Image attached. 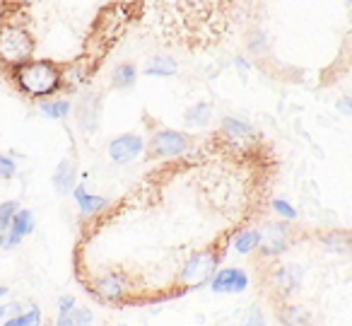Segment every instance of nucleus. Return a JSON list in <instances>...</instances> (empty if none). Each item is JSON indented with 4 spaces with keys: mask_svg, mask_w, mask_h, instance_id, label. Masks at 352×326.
Wrapping results in <instances>:
<instances>
[{
    "mask_svg": "<svg viewBox=\"0 0 352 326\" xmlns=\"http://www.w3.org/2000/svg\"><path fill=\"white\" fill-rule=\"evenodd\" d=\"M41 114L49 119H65L70 114L68 99H54V102H41Z\"/></svg>",
    "mask_w": 352,
    "mask_h": 326,
    "instance_id": "6ab92c4d",
    "label": "nucleus"
},
{
    "mask_svg": "<svg viewBox=\"0 0 352 326\" xmlns=\"http://www.w3.org/2000/svg\"><path fill=\"white\" fill-rule=\"evenodd\" d=\"M15 160L8 155H0V179H10V176H15Z\"/></svg>",
    "mask_w": 352,
    "mask_h": 326,
    "instance_id": "393cba45",
    "label": "nucleus"
},
{
    "mask_svg": "<svg viewBox=\"0 0 352 326\" xmlns=\"http://www.w3.org/2000/svg\"><path fill=\"white\" fill-rule=\"evenodd\" d=\"M234 63H236V65H239V68H241V70H246V68H249V63H246V61H244V59H236V61H234Z\"/></svg>",
    "mask_w": 352,
    "mask_h": 326,
    "instance_id": "c756f323",
    "label": "nucleus"
},
{
    "mask_svg": "<svg viewBox=\"0 0 352 326\" xmlns=\"http://www.w3.org/2000/svg\"><path fill=\"white\" fill-rule=\"evenodd\" d=\"M222 133L232 141H241V138H251L254 136V126L246 123L244 119H236V116H225L222 119Z\"/></svg>",
    "mask_w": 352,
    "mask_h": 326,
    "instance_id": "f8f14e48",
    "label": "nucleus"
},
{
    "mask_svg": "<svg viewBox=\"0 0 352 326\" xmlns=\"http://www.w3.org/2000/svg\"><path fill=\"white\" fill-rule=\"evenodd\" d=\"M54 189L58 194H70L75 189V167L70 160H63L54 172Z\"/></svg>",
    "mask_w": 352,
    "mask_h": 326,
    "instance_id": "9b49d317",
    "label": "nucleus"
},
{
    "mask_svg": "<svg viewBox=\"0 0 352 326\" xmlns=\"http://www.w3.org/2000/svg\"><path fill=\"white\" fill-rule=\"evenodd\" d=\"M328 247H338L336 252H347V234H331L326 237Z\"/></svg>",
    "mask_w": 352,
    "mask_h": 326,
    "instance_id": "bb28decb",
    "label": "nucleus"
},
{
    "mask_svg": "<svg viewBox=\"0 0 352 326\" xmlns=\"http://www.w3.org/2000/svg\"><path fill=\"white\" fill-rule=\"evenodd\" d=\"M6 326H41V312L39 307H32L30 312H22L17 316H10Z\"/></svg>",
    "mask_w": 352,
    "mask_h": 326,
    "instance_id": "aec40b11",
    "label": "nucleus"
},
{
    "mask_svg": "<svg viewBox=\"0 0 352 326\" xmlns=\"http://www.w3.org/2000/svg\"><path fill=\"white\" fill-rule=\"evenodd\" d=\"M8 230H10V232H15L17 237L25 239L27 234L34 232V213H32V210H17V213L12 215Z\"/></svg>",
    "mask_w": 352,
    "mask_h": 326,
    "instance_id": "4468645a",
    "label": "nucleus"
},
{
    "mask_svg": "<svg viewBox=\"0 0 352 326\" xmlns=\"http://www.w3.org/2000/svg\"><path fill=\"white\" fill-rule=\"evenodd\" d=\"M241 326H265V316H263V312H261V307L251 305L249 309H246L244 319H241Z\"/></svg>",
    "mask_w": 352,
    "mask_h": 326,
    "instance_id": "5701e85b",
    "label": "nucleus"
},
{
    "mask_svg": "<svg viewBox=\"0 0 352 326\" xmlns=\"http://www.w3.org/2000/svg\"><path fill=\"white\" fill-rule=\"evenodd\" d=\"M12 3H17V6H30V3H36V0H12Z\"/></svg>",
    "mask_w": 352,
    "mask_h": 326,
    "instance_id": "7c9ffc66",
    "label": "nucleus"
},
{
    "mask_svg": "<svg viewBox=\"0 0 352 326\" xmlns=\"http://www.w3.org/2000/svg\"><path fill=\"white\" fill-rule=\"evenodd\" d=\"M345 3H350V0H345Z\"/></svg>",
    "mask_w": 352,
    "mask_h": 326,
    "instance_id": "c9c22d12",
    "label": "nucleus"
},
{
    "mask_svg": "<svg viewBox=\"0 0 352 326\" xmlns=\"http://www.w3.org/2000/svg\"><path fill=\"white\" fill-rule=\"evenodd\" d=\"M261 244V230H241L234 237V249L239 254H249L254 249H258Z\"/></svg>",
    "mask_w": 352,
    "mask_h": 326,
    "instance_id": "f3484780",
    "label": "nucleus"
},
{
    "mask_svg": "<svg viewBox=\"0 0 352 326\" xmlns=\"http://www.w3.org/2000/svg\"><path fill=\"white\" fill-rule=\"evenodd\" d=\"M176 70H179V63L171 56H152L145 65V75H152V78H171Z\"/></svg>",
    "mask_w": 352,
    "mask_h": 326,
    "instance_id": "9d476101",
    "label": "nucleus"
},
{
    "mask_svg": "<svg viewBox=\"0 0 352 326\" xmlns=\"http://www.w3.org/2000/svg\"><path fill=\"white\" fill-rule=\"evenodd\" d=\"M150 150L152 155H160V157L184 155L188 150V138L179 131H157L152 136Z\"/></svg>",
    "mask_w": 352,
    "mask_h": 326,
    "instance_id": "20e7f679",
    "label": "nucleus"
},
{
    "mask_svg": "<svg viewBox=\"0 0 352 326\" xmlns=\"http://www.w3.org/2000/svg\"><path fill=\"white\" fill-rule=\"evenodd\" d=\"M273 210H275L278 215H283V218H287V220H294V218H297V210H294L292 205H289L285 198H275V201H273Z\"/></svg>",
    "mask_w": 352,
    "mask_h": 326,
    "instance_id": "b1692460",
    "label": "nucleus"
},
{
    "mask_svg": "<svg viewBox=\"0 0 352 326\" xmlns=\"http://www.w3.org/2000/svg\"><path fill=\"white\" fill-rule=\"evenodd\" d=\"M75 309V297L73 295H65L60 297V305H58V319H68L70 312Z\"/></svg>",
    "mask_w": 352,
    "mask_h": 326,
    "instance_id": "a878e982",
    "label": "nucleus"
},
{
    "mask_svg": "<svg viewBox=\"0 0 352 326\" xmlns=\"http://www.w3.org/2000/svg\"><path fill=\"white\" fill-rule=\"evenodd\" d=\"M15 83L27 97L44 99L63 85V73L54 61H27L12 68Z\"/></svg>",
    "mask_w": 352,
    "mask_h": 326,
    "instance_id": "f257e3e1",
    "label": "nucleus"
},
{
    "mask_svg": "<svg viewBox=\"0 0 352 326\" xmlns=\"http://www.w3.org/2000/svg\"><path fill=\"white\" fill-rule=\"evenodd\" d=\"M212 116V107L208 102H201V104H193L191 109L186 112V123L188 126H206Z\"/></svg>",
    "mask_w": 352,
    "mask_h": 326,
    "instance_id": "a211bd4d",
    "label": "nucleus"
},
{
    "mask_svg": "<svg viewBox=\"0 0 352 326\" xmlns=\"http://www.w3.org/2000/svg\"><path fill=\"white\" fill-rule=\"evenodd\" d=\"M280 324L283 326H309V316L302 307L285 305L283 309H280Z\"/></svg>",
    "mask_w": 352,
    "mask_h": 326,
    "instance_id": "dca6fc26",
    "label": "nucleus"
},
{
    "mask_svg": "<svg viewBox=\"0 0 352 326\" xmlns=\"http://www.w3.org/2000/svg\"><path fill=\"white\" fill-rule=\"evenodd\" d=\"M338 107H340V112L345 114H352V104H350V97H345V99H340V104H338Z\"/></svg>",
    "mask_w": 352,
    "mask_h": 326,
    "instance_id": "cd10ccee",
    "label": "nucleus"
},
{
    "mask_svg": "<svg viewBox=\"0 0 352 326\" xmlns=\"http://www.w3.org/2000/svg\"><path fill=\"white\" fill-rule=\"evenodd\" d=\"M123 292H126V285H123V281L118 276H104L97 281V295L102 297V300H109V302H116L123 297Z\"/></svg>",
    "mask_w": 352,
    "mask_h": 326,
    "instance_id": "1a4fd4ad",
    "label": "nucleus"
},
{
    "mask_svg": "<svg viewBox=\"0 0 352 326\" xmlns=\"http://www.w3.org/2000/svg\"><path fill=\"white\" fill-rule=\"evenodd\" d=\"M135 80H138V68L133 63H121L116 70H113V78H111V83H113V88L116 90H131L133 85H135Z\"/></svg>",
    "mask_w": 352,
    "mask_h": 326,
    "instance_id": "2eb2a0df",
    "label": "nucleus"
},
{
    "mask_svg": "<svg viewBox=\"0 0 352 326\" xmlns=\"http://www.w3.org/2000/svg\"><path fill=\"white\" fill-rule=\"evenodd\" d=\"M217 266V254L215 252H201L184 266L179 273V283H188V285H203L208 278L212 276Z\"/></svg>",
    "mask_w": 352,
    "mask_h": 326,
    "instance_id": "7ed1b4c3",
    "label": "nucleus"
},
{
    "mask_svg": "<svg viewBox=\"0 0 352 326\" xmlns=\"http://www.w3.org/2000/svg\"><path fill=\"white\" fill-rule=\"evenodd\" d=\"M6 312H10L12 316H17V314H22V305H20V302H12V305L6 307Z\"/></svg>",
    "mask_w": 352,
    "mask_h": 326,
    "instance_id": "c85d7f7f",
    "label": "nucleus"
},
{
    "mask_svg": "<svg viewBox=\"0 0 352 326\" xmlns=\"http://www.w3.org/2000/svg\"><path fill=\"white\" fill-rule=\"evenodd\" d=\"M68 321H70V324H73V326H92L94 314L87 309V307H75V309L70 312Z\"/></svg>",
    "mask_w": 352,
    "mask_h": 326,
    "instance_id": "412c9836",
    "label": "nucleus"
},
{
    "mask_svg": "<svg viewBox=\"0 0 352 326\" xmlns=\"http://www.w3.org/2000/svg\"><path fill=\"white\" fill-rule=\"evenodd\" d=\"M3 316H6V307L0 305V319H3Z\"/></svg>",
    "mask_w": 352,
    "mask_h": 326,
    "instance_id": "72a5a7b5",
    "label": "nucleus"
},
{
    "mask_svg": "<svg viewBox=\"0 0 352 326\" xmlns=\"http://www.w3.org/2000/svg\"><path fill=\"white\" fill-rule=\"evenodd\" d=\"M70 194L75 196V201H78V205H80V210H82V213H97V210H102L104 205H107V198H104V196L87 194V189H85V186H75Z\"/></svg>",
    "mask_w": 352,
    "mask_h": 326,
    "instance_id": "ddd939ff",
    "label": "nucleus"
},
{
    "mask_svg": "<svg viewBox=\"0 0 352 326\" xmlns=\"http://www.w3.org/2000/svg\"><path fill=\"white\" fill-rule=\"evenodd\" d=\"M17 210H20L17 201H3V203H0V227L8 230V225H10L12 215H15Z\"/></svg>",
    "mask_w": 352,
    "mask_h": 326,
    "instance_id": "4be33fe9",
    "label": "nucleus"
},
{
    "mask_svg": "<svg viewBox=\"0 0 352 326\" xmlns=\"http://www.w3.org/2000/svg\"><path fill=\"white\" fill-rule=\"evenodd\" d=\"M302 278H304L302 266H283L278 273H275V283H278V287L285 292V295L297 290V287L302 285Z\"/></svg>",
    "mask_w": 352,
    "mask_h": 326,
    "instance_id": "6e6552de",
    "label": "nucleus"
},
{
    "mask_svg": "<svg viewBox=\"0 0 352 326\" xmlns=\"http://www.w3.org/2000/svg\"><path fill=\"white\" fill-rule=\"evenodd\" d=\"M3 232H6V230H3V227H0V234H3Z\"/></svg>",
    "mask_w": 352,
    "mask_h": 326,
    "instance_id": "f704fd0d",
    "label": "nucleus"
},
{
    "mask_svg": "<svg viewBox=\"0 0 352 326\" xmlns=\"http://www.w3.org/2000/svg\"><path fill=\"white\" fill-rule=\"evenodd\" d=\"M34 54V39L20 25H0V61L8 65H22L32 61Z\"/></svg>",
    "mask_w": 352,
    "mask_h": 326,
    "instance_id": "f03ea898",
    "label": "nucleus"
},
{
    "mask_svg": "<svg viewBox=\"0 0 352 326\" xmlns=\"http://www.w3.org/2000/svg\"><path fill=\"white\" fill-rule=\"evenodd\" d=\"M210 287L215 292H244L249 287V276L244 268H220L210 276Z\"/></svg>",
    "mask_w": 352,
    "mask_h": 326,
    "instance_id": "39448f33",
    "label": "nucleus"
},
{
    "mask_svg": "<svg viewBox=\"0 0 352 326\" xmlns=\"http://www.w3.org/2000/svg\"><path fill=\"white\" fill-rule=\"evenodd\" d=\"M261 249H263L265 256H278V254L287 252L289 247V225L287 223H278V225H268L265 232H261Z\"/></svg>",
    "mask_w": 352,
    "mask_h": 326,
    "instance_id": "0eeeda50",
    "label": "nucleus"
},
{
    "mask_svg": "<svg viewBox=\"0 0 352 326\" xmlns=\"http://www.w3.org/2000/svg\"><path fill=\"white\" fill-rule=\"evenodd\" d=\"M142 147H145V143H142L140 136L126 133V136H118L109 143V155H111V160L118 162V165H126V162L135 160V157L140 155Z\"/></svg>",
    "mask_w": 352,
    "mask_h": 326,
    "instance_id": "423d86ee",
    "label": "nucleus"
},
{
    "mask_svg": "<svg viewBox=\"0 0 352 326\" xmlns=\"http://www.w3.org/2000/svg\"><path fill=\"white\" fill-rule=\"evenodd\" d=\"M8 295V287L6 285H0V297H6Z\"/></svg>",
    "mask_w": 352,
    "mask_h": 326,
    "instance_id": "473e14b6",
    "label": "nucleus"
},
{
    "mask_svg": "<svg viewBox=\"0 0 352 326\" xmlns=\"http://www.w3.org/2000/svg\"><path fill=\"white\" fill-rule=\"evenodd\" d=\"M56 326H73V324H70L68 319H58V324H56Z\"/></svg>",
    "mask_w": 352,
    "mask_h": 326,
    "instance_id": "2f4dec72",
    "label": "nucleus"
}]
</instances>
